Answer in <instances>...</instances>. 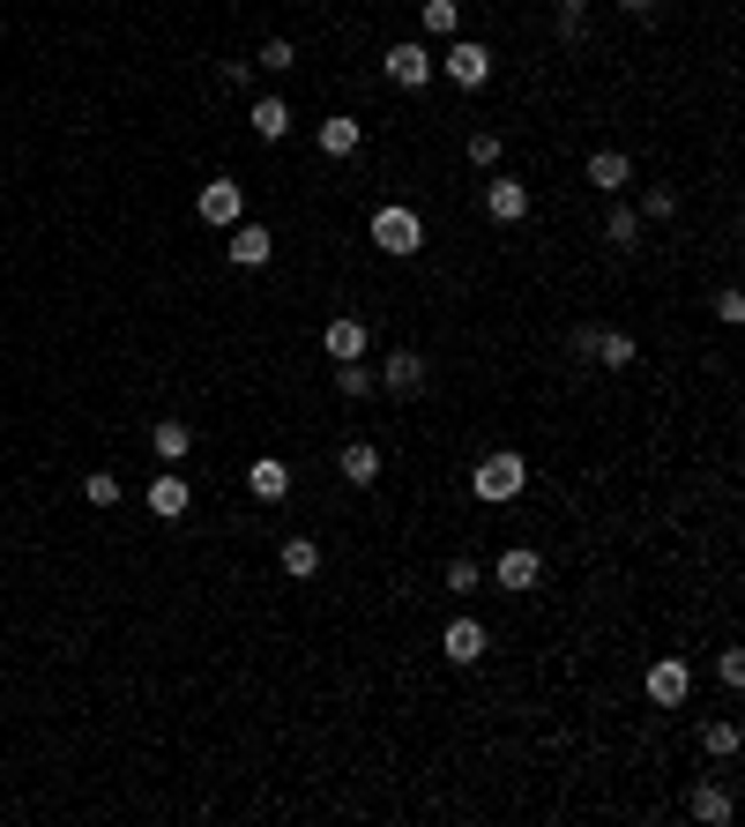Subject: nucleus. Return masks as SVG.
<instances>
[{"instance_id":"nucleus-20","label":"nucleus","mask_w":745,"mask_h":827,"mask_svg":"<svg viewBox=\"0 0 745 827\" xmlns=\"http://www.w3.org/2000/svg\"><path fill=\"white\" fill-rule=\"evenodd\" d=\"M247 120H253V134H261V142H284V134H291V105H284V97H261Z\"/></svg>"},{"instance_id":"nucleus-3","label":"nucleus","mask_w":745,"mask_h":827,"mask_svg":"<svg viewBox=\"0 0 745 827\" xmlns=\"http://www.w3.org/2000/svg\"><path fill=\"white\" fill-rule=\"evenodd\" d=\"M433 68H440V75H448L456 90H485V83H493V52H485L477 38H456L448 52H440V60H433Z\"/></svg>"},{"instance_id":"nucleus-30","label":"nucleus","mask_w":745,"mask_h":827,"mask_svg":"<svg viewBox=\"0 0 745 827\" xmlns=\"http://www.w3.org/2000/svg\"><path fill=\"white\" fill-rule=\"evenodd\" d=\"M552 23H559V38H581V23H589V0H559V15H552Z\"/></svg>"},{"instance_id":"nucleus-28","label":"nucleus","mask_w":745,"mask_h":827,"mask_svg":"<svg viewBox=\"0 0 745 827\" xmlns=\"http://www.w3.org/2000/svg\"><path fill=\"white\" fill-rule=\"evenodd\" d=\"M83 499H90V507H120V477H105V470L83 477Z\"/></svg>"},{"instance_id":"nucleus-29","label":"nucleus","mask_w":745,"mask_h":827,"mask_svg":"<svg viewBox=\"0 0 745 827\" xmlns=\"http://www.w3.org/2000/svg\"><path fill=\"white\" fill-rule=\"evenodd\" d=\"M477 575H485V567H477L470 552H462V559H448V589H456V596H470V589H477Z\"/></svg>"},{"instance_id":"nucleus-2","label":"nucleus","mask_w":745,"mask_h":827,"mask_svg":"<svg viewBox=\"0 0 745 827\" xmlns=\"http://www.w3.org/2000/svg\"><path fill=\"white\" fill-rule=\"evenodd\" d=\"M372 247H380V253H417V247H425V216H417L411 202L372 209Z\"/></svg>"},{"instance_id":"nucleus-1","label":"nucleus","mask_w":745,"mask_h":827,"mask_svg":"<svg viewBox=\"0 0 745 827\" xmlns=\"http://www.w3.org/2000/svg\"><path fill=\"white\" fill-rule=\"evenodd\" d=\"M522 485H530V462L515 456V448L485 456V462H477V477H470V493L485 499V507H507V499H522Z\"/></svg>"},{"instance_id":"nucleus-14","label":"nucleus","mask_w":745,"mask_h":827,"mask_svg":"<svg viewBox=\"0 0 745 827\" xmlns=\"http://www.w3.org/2000/svg\"><path fill=\"white\" fill-rule=\"evenodd\" d=\"M366 321H351V314H335L329 329H321V351H329V358H366Z\"/></svg>"},{"instance_id":"nucleus-31","label":"nucleus","mask_w":745,"mask_h":827,"mask_svg":"<svg viewBox=\"0 0 745 827\" xmlns=\"http://www.w3.org/2000/svg\"><path fill=\"white\" fill-rule=\"evenodd\" d=\"M462 157H470V165H499V134H470Z\"/></svg>"},{"instance_id":"nucleus-34","label":"nucleus","mask_w":745,"mask_h":827,"mask_svg":"<svg viewBox=\"0 0 745 827\" xmlns=\"http://www.w3.org/2000/svg\"><path fill=\"white\" fill-rule=\"evenodd\" d=\"M657 8H671V0H626V15H657Z\"/></svg>"},{"instance_id":"nucleus-4","label":"nucleus","mask_w":745,"mask_h":827,"mask_svg":"<svg viewBox=\"0 0 745 827\" xmlns=\"http://www.w3.org/2000/svg\"><path fill=\"white\" fill-rule=\"evenodd\" d=\"M380 75H388V83H403V90H425L433 83V75H440V68H433V52H425V45H388V60H380Z\"/></svg>"},{"instance_id":"nucleus-10","label":"nucleus","mask_w":745,"mask_h":827,"mask_svg":"<svg viewBox=\"0 0 745 827\" xmlns=\"http://www.w3.org/2000/svg\"><path fill=\"white\" fill-rule=\"evenodd\" d=\"M581 179H589L596 194H619L626 179H634V157H626V150H596V157L581 165Z\"/></svg>"},{"instance_id":"nucleus-6","label":"nucleus","mask_w":745,"mask_h":827,"mask_svg":"<svg viewBox=\"0 0 745 827\" xmlns=\"http://www.w3.org/2000/svg\"><path fill=\"white\" fill-rule=\"evenodd\" d=\"M150 448H157L165 470H179V462L194 456V425H187V417H157V425H150Z\"/></svg>"},{"instance_id":"nucleus-23","label":"nucleus","mask_w":745,"mask_h":827,"mask_svg":"<svg viewBox=\"0 0 745 827\" xmlns=\"http://www.w3.org/2000/svg\"><path fill=\"white\" fill-rule=\"evenodd\" d=\"M694 820L723 827V820H731V790H723V783H701V790H694Z\"/></svg>"},{"instance_id":"nucleus-9","label":"nucleus","mask_w":745,"mask_h":827,"mask_svg":"<svg viewBox=\"0 0 745 827\" xmlns=\"http://www.w3.org/2000/svg\"><path fill=\"white\" fill-rule=\"evenodd\" d=\"M493 575H499V589H515V596H522V589H537V581H544V559L530 552V544H515V552H499Z\"/></svg>"},{"instance_id":"nucleus-18","label":"nucleus","mask_w":745,"mask_h":827,"mask_svg":"<svg viewBox=\"0 0 745 827\" xmlns=\"http://www.w3.org/2000/svg\"><path fill=\"white\" fill-rule=\"evenodd\" d=\"M247 493H253V499H284V493H291V470H284L276 456H261V462L247 470Z\"/></svg>"},{"instance_id":"nucleus-25","label":"nucleus","mask_w":745,"mask_h":827,"mask_svg":"<svg viewBox=\"0 0 745 827\" xmlns=\"http://www.w3.org/2000/svg\"><path fill=\"white\" fill-rule=\"evenodd\" d=\"M701 745H708V760H731V753H738V723H723V716L701 723Z\"/></svg>"},{"instance_id":"nucleus-17","label":"nucleus","mask_w":745,"mask_h":827,"mask_svg":"<svg viewBox=\"0 0 745 827\" xmlns=\"http://www.w3.org/2000/svg\"><path fill=\"white\" fill-rule=\"evenodd\" d=\"M380 477V448L372 440H343V485H372Z\"/></svg>"},{"instance_id":"nucleus-7","label":"nucleus","mask_w":745,"mask_h":827,"mask_svg":"<svg viewBox=\"0 0 745 827\" xmlns=\"http://www.w3.org/2000/svg\"><path fill=\"white\" fill-rule=\"evenodd\" d=\"M589 358H596L604 373H626L634 358H641V343H634L626 329H589Z\"/></svg>"},{"instance_id":"nucleus-22","label":"nucleus","mask_w":745,"mask_h":827,"mask_svg":"<svg viewBox=\"0 0 745 827\" xmlns=\"http://www.w3.org/2000/svg\"><path fill=\"white\" fill-rule=\"evenodd\" d=\"M284 575L291 581H314V575H321V544H314V537H284Z\"/></svg>"},{"instance_id":"nucleus-19","label":"nucleus","mask_w":745,"mask_h":827,"mask_svg":"<svg viewBox=\"0 0 745 827\" xmlns=\"http://www.w3.org/2000/svg\"><path fill=\"white\" fill-rule=\"evenodd\" d=\"M335 388H343V395H351V403H366L372 388H380V373H372L366 358H335Z\"/></svg>"},{"instance_id":"nucleus-26","label":"nucleus","mask_w":745,"mask_h":827,"mask_svg":"<svg viewBox=\"0 0 745 827\" xmlns=\"http://www.w3.org/2000/svg\"><path fill=\"white\" fill-rule=\"evenodd\" d=\"M604 239H612V247H634V239H641V216H634V209H612V216H604Z\"/></svg>"},{"instance_id":"nucleus-16","label":"nucleus","mask_w":745,"mask_h":827,"mask_svg":"<svg viewBox=\"0 0 745 827\" xmlns=\"http://www.w3.org/2000/svg\"><path fill=\"white\" fill-rule=\"evenodd\" d=\"M380 388H395V395H417V388H425V358H417V351H395V358L380 366Z\"/></svg>"},{"instance_id":"nucleus-12","label":"nucleus","mask_w":745,"mask_h":827,"mask_svg":"<svg viewBox=\"0 0 745 827\" xmlns=\"http://www.w3.org/2000/svg\"><path fill=\"white\" fill-rule=\"evenodd\" d=\"M232 261H239V269H261V261H269V253H276V232H261V224H247V216H239V224H232Z\"/></svg>"},{"instance_id":"nucleus-13","label":"nucleus","mask_w":745,"mask_h":827,"mask_svg":"<svg viewBox=\"0 0 745 827\" xmlns=\"http://www.w3.org/2000/svg\"><path fill=\"white\" fill-rule=\"evenodd\" d=\"M187 507H194V485H187V477H150V515H157V522H179V515H187Z\"/></svg>"},{"instance_id":"nucleus-11","label":"nucleus","mask_w":745,"mask_h":827,"mask_svg":"<svg viewBox=\"0 0 745 827\" xmlns=\"http://www.w3.org/2000/svg\"><path fill=\"white\" fill-rule=\"evenodd\" d=\"M485 216H493V224H522V216H530V187H522V179H493V187H485Z\"/></svg>"},{"instance_id":"nucleus-27","label":"nucleus","mask_w":745,"mask_h":827,"mask_svg":"<svg viewBox=\"0 0 745 827\" xmlns=\"http://www.w3.org/2000/svg\"><path fill=\"white\" fill-rule=\"evenodd\" d=\"M291 60H298V52H291V38H269V45H261V60H253V68H269V75H291Z\"/></svg>"},{"instance_id":"nucleus-5","label":"nucleus","mask_w":745,"mask_h":827,"mask_svg":"<svg viewBox=\"0 0 745 827\" xmlns=\"http://www.w3.org/2000/svg\"><path fill=\"white\" fill-rule=\"evenodd\" d=\"M686 686H694V671H686V663H678V657L649 663V678H641V694H649V701H657V708H678V701H686Z\"/></svg>"},{"instance_id":"nucleus-24","label":"nucleus","mask_w":745,"mask_h":827,"mask_svg":"<svg viewBox=\"0 0 745 827\" xmlns=\"http://www.w3.org/2000/svg\"><path fill=\"white\" fill-rule=\"evenodd\" d=\"M417 15H425V31H433V38H462V8H456V0H425Z\"/></svg>"},{"instance_id":"nucleus-32","label":"nucleus","mask_w":745,"mask_h":827,"mask_svg":"<svg viewBox=\"0 0 745 827\" xmlns=\"http://www.w3.org/2000/svg\"><path fill=\"white\" fill-rule=\"evenodd\" d=\"M641 209H649V216H657V224H663V216L678 209V194H671V187H649V202H641Z\"/></svg>"},{"instance_id":"nucleus-21","label":"nucleus","mask_w":745,"mask_h":827,"mask_svg":"<svg viewBox=\"0 0 745 827\" xmlns=\"http://www.w3.org/2000/svg\"><path fill=\"white\" fill-rule=\"evenodd\" d=\"M358 142H366V127H358V120H343V113L321 120V157H351Z\"/></svg>"},{"instance_id":"nucleus-33","label":"nucleus","mask_w":745,"mask_h":827,"mask_svg":"<svg viewBox=\"0 0 745 827\" xmlns=\"http://www.w3.org/2000/svg\"><path fill=\"white\" fill-rule=\"evenodd\" d=\"M716 671H723V686H745V657H738V649H723V663H716Z\"/></svg>"},{"instance_id":"nucleus-15","label":"nucleus","mask_w":745,"mask_h":827,"mask_svg":"<svg viewBox=\"0 0 745 827\" xmlns=\"http://www.w3.org/2000/svg\"><path fill=\"white\" fill-rule=\"evenodd\" d=\"M440 649H448L456 663H477V657H485V626H477L470 612H462V619H448V634H440Z\"/></svg>"},{"instance_id":"nucleus-8","label":"nucleus","mask_w":745,"mask_h":827,"mask_svg":"<svg viewBox=\"0 0 745 827\" xmlns=\"http://www.w3.org/2000/svg\"><path fill=\"white\" fill-rule=\"evenodd\" d=\"M202 216L232 232V224L247 216V194H239V179H209V187H202Z\"/></svg>"}]
</instances>
